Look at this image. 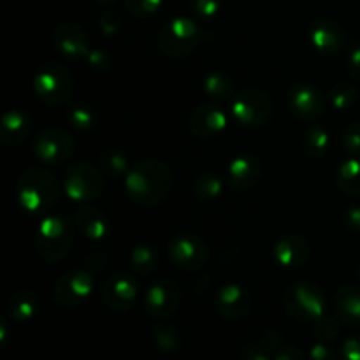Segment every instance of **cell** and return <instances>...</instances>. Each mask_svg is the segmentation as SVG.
I'll return each instance as SVG.
<instances>
[{"instance_id": "4", "label": "cell", "mask_w": 360, "mask_h": 360, "mask_svg": "<svg viewBox=\"0 0 360 360\" xmlns=\"http://www.w3.org/2000/svg\"><path fill=\"white\" fill-rule=\"evenodd\" d=\"M32 88L41 102L46 105H63L74 90L72 74L63 63L49 60L42 63L34 74Z\"/></svg>"}, {"instance_id": "37", "label": "cell", "mask_w": 360, "mask_h": 360, "mask_svg": "<svg viewBox=\"0 0 360 360\" xmlns=\"http://www.w3.org/2000/svg\"><path fill=\"white\" fill-rule=\"evenodd\" d=\"M164 0H125V7L134 16H151L162 7Z\"/></svg>"}, {"instance_id": "21", "label": "cell", "mask_w": 360, "mask_h": 360, "mask_svg": "<svg viewBox=\"0 0 360 360\" xmlns=\"http://www.w3.org/2000/svg\"><path fill=\"white\" fill-rule=\"evenodd\" d=\"M30 116L21 109H11L0 122V143L4 146H20L30 134Z\"/></svg>"}, {"instance_id": "48", "label": "cell", "mask_w": 360, "mask_h": 360, "mask_svg": "<svg viewBox=\"0 0 360 360\" xmlns=\"http://www.w3.org/2000/svg\"><path fill=\"white\" fill-rule=\"evenodd\" d=\"M95 4H98V6H104V7H109L112 6L115 2H118V0H94Z\"/></svg>"}, {"instance_id": "1", "label": "cell", "mask_w": 360, "mask_h": 360, "mask_svg": "<svg viewBox=\"0 0 360 360\" xmlns=\"http://www.w3.org/2000/svg\"><path fill=\"white\" fill-rule=\"evenodd\" d=\"M172 172L160 160H141L125 176L127 195L137 206H157L171 193Z\"/></svg>"}, {"instance_id": "17", "label": "cell", "mask_w": 360, "mask_h": 360, "mask_svg": "<svg viewBox=\"0 0 360 360\" xmlns=\"http://www.w3.org/2000/svg\"><path fill=\"white\" fill-rule=\"evenodd\" d=\"M309 41L313 48L319 53L327 56L338 55L347 46V34L341 28L340 23L329 20V18H320L309 28Z\"/></svg>"}, {"instance_id": "27", "label": "cell", "mask_w": 360, "mask_h": 360, "mask_svg": "<svg viewBox=\"0 0 360 360\" xmlns=\"http://www.w3.org/2000/svg\"><path fill=\"white\" fill-rule=\"evenodd\" d=\"M302 146L304 151L311 158H320L323 155H327L330 148V134L326 127L319 125V123H313L309 125V129L306 130L304 141H302Z\"/></svg>"}, {"instance_id": "41", "label": "cell", "mask_w": 360, "mask_h": 360, "mask_svg": "<svg viewBox=\"0 0 360 360\" xmlns=\"http://www.w3.org/2000/svg\"><path fill=\"white\" fill-rule=\"evenodd\" d=\"M309 360H338V352L326 341H316L309 348Z\"/></svg>"}, {"instance_id": "11", "label": "cell", "mask_w": 360, "mask_h": 360, "mask_svg": "<svg viewBox=\"0 0 360 360\" xmlns=\"http://www.w3.org/2000/svg\"><path fill=\"white\" fill-rule=\"evenodd\" d=\"M179 302H181V290L176 281L167 280V278L151 283L143 295L144 311L155 320L171 319L178 311Z\"/></svg>"}, {"instance_id": "8", "label": "cell", "mask_w": 360, "mask_h": 360, "mask_svg": "<svg viewBox=\"0 0 360 360\" xmlns=\"http://www.w3.org/2000/svg\"><path fill=\"white\" fill-rule=\"evenodd\" d=\"M105 179L98 167L91 164L70 165L63 174V190L67 197L79 204L91 202L104 192Z\"/></svg>"}, {"instance_id": "35", "label": "cell", "mask_w": 360, "mask_h": 360, "mask_svg": "<svg viewBox=\"0 0 360 360\" xmlns=\"http://www.w3.org/2000/svg\"><path fill=\"white\" fill-rule=\"evenodd\" d=\"M95 120H97V115L88 108L77 105V108H72L69 111L70 125L77 130H90L95 125Z\"/></svg>"}, {"instance_id": "39", "label": "cell", "mask_w": 360, "mask_h": 360, "mask_svg": "<svg viewBox=\"0 0 360 360\" xmlns=\"http://www.w3.org/2000/svg\"><path fill=\"white\" fill-rule=\"evenodd\" d=\"M271 352H273V348L266 341H255V343H250L243 348L241 360H274L271 359Z\"/></svg>"}, {"instance_id": "36", "label": "cell", "mask_w": 360, "mask_h": 360, "mask_svg": "<svg viewBox=\"0 0 360 360\" xmlns=\"http://www.w3.org/2000/svg\"><path fill=\"white\" fill-rule=\"evenodd\" d=\"M88 67L97 74H105L112 69V56L105 49H91L86 56Z\"/></svg>"}, {"instance_id": "14", "label": "cell", "mask_w": 360, "mask_h": 360, "mask_svg": "<svg viewBox=\"0 0 360 360\" xmlns=\"http://www.w3.org/2000/svg\"><path fill=\"white\" fill-rule=\"evenodd\" d=\"M288 108L304 122H316L326 115V97L311 83H297L288 91Z\"/></svg>"}, {"instance_id": "20", "label": "cell", "mask_w": 360, "mask_h": 360, "mask_svg": "<svg viewBox=\"0 0 360 360\" xmlns=\"http://www.w3.org/2000/svg\"><path fill=\"white\" fill-rule=\"evenodd\" d=\"M274 260L281 267L287 269H297L302 267L309 259V245L302 236L299 234H287L274 245Z\"/></svg>"}, {"instance_id": "42", "label": "cell", "mask_w": 360, "mask_h": 360, "mask_svg": "<svg viewBox=\"0 0 360 360\" xmlns=\"http://www.w3.org/2000/svg\"><path fill=\"white\" fill-rule=\"evenodd\" d=\"M343 360H360V334L347 338L340 350Z\"/></svg>"}, {"instance_id": "38", "label": "cell", "mask_w": 360, "mask_h": 360, "mask_svg": "<svg viewBox=\"0 0 360 360\" xmlns=\"http://www.w3.org/2000/svg\"><path fill=\"white\" fill-rule=\"evenodd\" d=\"M343 148L352 157L360 155V122L350 123L343 132Z\"/></svg>"}, {"instance_id": "45", "label": "cell", "mask_w": 360, "mask_h": 360, "mask_svg": "<svg viewBox=\"0 0 360 360\" xmlns=\"http://www.w3.org/2000/svg\"><path fill=\"white\" fill-rule=\"evenodd\" d=\"M348 69L354 79L360 81V42L352 48L350 55H348Z\"/></svg>"}, {"instance_id": "30", "label": "cell", "mask_w": 360, "mask_h": 360, "mask_svg": "<svg viewBox=\"0 0 360 360\" xmlns=\"http://www.w3.org/2000/svg\"><path fill=\"white\" fill-rule=\"evenodd\" d=\"M193 192L200 200H214L224 192V179L214 172H202L193 181Z\"/></svg>"}, {"instance_id": "12", "label": "cell", "mask_w": 360, "mask_h": 360, "mask_svg": "<svg viewBox=\"0 0 360 360\" xmlns=\"http://www.w3.org/2000/svg\"><path fill=\"white\" fill-rule=\"evenodd\" d=\"M167 255L178 269L197 271L206 264L210 252L199 236L176 234L169 239Z\"/></svg>"}, {"instance_id": "28", "label": "cell", "mask_w": 360, "mask_h": 360, "mask_svg": "<svg viewBox=\"0 0 360 360\" xmlns=\"http://www.w3.org/2000/svg\"><path fill=\"white\" fill-rule=\"evenodd\" d=\"M98 169L102 171V174L109 176V178H125L130 171V162L122 151L116 150H105L98 155L97 162Z\"/></svg>"}, {"instance_id": "22", "label": "cell", "mask_w": 360, "mask_h": 360, "mask_svg": "<svg viewBox=\"0 0 360 360\" xmlns=\"http://www.w3.org/2000/svg\"><path fill=\"white\" fill-rule=\"evenodd\" d=\"M74 224L79 229L81 234L86 236L91 241H102L111 232V224H109L108 217L102 211L90 206L77 207L74 213Z\"/></svg>"}, {"instance_id": "32", "label": "cell", "mask_w": 360, "mask_h": 360, "mask_svg": "<svg viewBox=\"0 0 360 360\" xmlns=\"http://www.w3.org/2000/svg\"><path fill=\"white\" fill-rule=\"evenodd\" d=\"M359 97V90L352 83H338L330 88L329 102L338 111H345L355 104Z\"/></svg>"}, {"instance_id": "5", "label": "cell", "mask_w": 360, "mask_h": 360, "mask_svg": "<svg viewBox=\"0 0 360 360\" xmlns=\"http://www.w3.org/2000/svg\"><path fill=\"white\" fill-rule=\"evenodd\" d=\"M202 39V30L192 18L178 16L160 28L157 37L158 48L171 58H181L192 53Z\"/></svg>"}, {"instance_id": "2", "label": "cell", "mask_w": 360, "mask_h": 360, "mask_svg": "<svg viewBox=\"0 0 360 360\" xmlns=\"http://www.w3.org/2000/svg\"><path fill=\"white\" fill-rule=\"evenodd\" d=\"M58 183L42 167H28L16 181L18 206L32 217H48L58 202Z\"/></svg>"}, {"instance_id": "33", "label": "cell", "mask_w": 360, "mask_h": 360, "mask_svg": "<svg viewBox=\"0 0 360 360\" xmlns=\"http://www.w3.org/2000/svg\"><path fill=\"white\" fill-rule=\"evenodd\" d=\"M313 334L319 341H326V343H330V341L336 340L340 336V326L334 319H329V316H320L319 320H315L313 323Z\"/></svg>"}, {"instance_id": "25", "label": "cell", "mask_w": 360, "mask_h": 360, "mask_svg": "<svg viewBox=\"0 0 360 360\" xmlns=\"http://www.w3.org/2000/svg\"><path fill=\"white\" fill-rule=\"evenodd\" d=\"M338 188L352 197L360 195V158L350 157L336 171Z\"/></svg>"}, {"instance_id": "16", "label": "cell", "mask_w": 360, "mask_h": 360, "mask_svg": "<svg viewBox=\"0 0 360 360\" xmlns=\"http://www.w3.org/2000/svg\"><path fill=\"white\" fill-rule=\"evenodd\" d=\"M252 294L238 283H229L221 287L214 295V309L227 320H241L252 311Z\"/></svg>"}, {"instance_id": "6", "label": "cell", "mask_w": 360, "mask_h": 360, "mask_svg": "<svg viewBox=\"0 0 360 360\" xmlns=\"http://www.w3.org/2000/svg\"><path fill=\"white\" fill-rule=\"evenodd\" d=\"M283 304L292 319L299 322H315L326 313V295L319 285L299 281L287 288Z\"/></svg>"}, {"instance_id": "29", "label": "cell", "mask_w": 360, "mask_h": 360, "mask_svg": "<svg viewBox=\"0 0 360 360\" xmlns=\"http://www.w3.org/2000/svg\"><path fill=\"white\" fill-rule=\"evenodd\" d=\"M202 88L211 98L225 101V98H231L232 95H234L236 84H234V79H232L229 74L217 70V72H211L204 77Z\"/></svg>"}, {"instance_id": "24", "label": "cell", "mask_w": 360, "mask_h": 360, "mask_svg": "<svg viewBox=\"0 0 360 360\" xmlns=\"http://www.w3.org/2000/svg\"><path fill=\"white\" fill-rule=\"evenodd\" d=\"M39 309H41V301L34 290L16 292L11 295L6 306L7 316L16 323L30 322L34 316H37Z\"/></svg>"}, {"instance_id": "13", "label": "cell", "mask_w": 360, "mask_h": 360, "mask_svg": "<svg viewBox=\"0 0 360 360\" xmlns=\"http://www.w3.org/2000/svg\"><path fill=\"white\" fill-rule=\"evenodd\" d=\"M102 299L111 311L123 313L132 308L139 299V281L136 274L127 271L111 274L102 288Z\"/></svg>"}, {"instance_id": "3", "label": "cell", "mask_w": 360, "mask_h": 360, "mask_svg": "<svg viewBox=\"0 0 360 360\" xmlns=\"http://www.w3.org/2000/svg\"><path fill=\"white\" fill-rule=\"evenodd\" d=\"M74 243L72 224L60 214H49L42 218L35 234V252L44 262H62L69 255Z\"/></svg>"}, {"instance_id": "10", "label": "cell", "mask_w": 360, "mask_h": 360, "mask_svg": "<svg viewBox=\"0 0 360 360\" xmlns=\"http://www.w3.org/2000/svg\"><path fill=\"white\" fill-rule=\"evenodd\" d=\"M94 273L83 269H72L63 273L55 285V301L62 308H77L94 294Z\"/></svg>"}, {"instance_id": "26", "label": "cell", "mask_w": 360, "mask_h": 360, "mask_svg": "<svg viewBox=\"0 0 360 360\" xmlns=\"http://www.w3.org/2000/svg\"><path fill=\"white\" fill-rule=\"evenodd\" d=\"M129 262L136 276H150L157 269L158 253L151 245H137L130 252Z\"/></svg>"}, {"instance_id": "40", "label": "cell", "mask_w": 360, "mask_h": 360, "mask_svg": "<svg viewBox=\"0 0 360 360\" xmlns=\"http://www.w3.org/2000/svg\"><path fill=\"white\" fill-rule=\"evenodd\" d=\"M98 25L105 35H115L122 28V14L115 9L104 11L98 18Z\"/></svg>"}, {"instance_id": "34", "label": "cell", "mask_w": 360, "mask_h": 360, "mask_svg": "<svg viewBox=\"0 0 360 360\" xmlns=\"http://www.w3.org/2000/svg\"><path fill=\"white\" fill-rule=\"evenodd\" d=\"M192 13L200 20H213L221 9V0H188Z\"/></svg>"}, {"instance_id": "44", "label": "cell", "mask_w": 360, "mask_h": 360, "mask_svg": "<svg viewBox=\"0 0 360 360\" xmlns=\"http://www.w3.org/2000/svg\"><path fill=\"white\" fill-rule=\"evenodd\" d=\"M274 360H306V357L294 345H283V347L276 350Z\"/></svg>"}, {"instance_id": "43", "label": "cell", "mask_w": 360, "mask_h": 360, "mask_svg": "<svg viewBox=\"0 0 360 360\" xmlns=\"http://www.w3.org/2000/svg\"><path fill=\"white\" fill-rule=\"evenodd\" d=\"M108 266V255L102 252H94L86 257L84 260V267H86L90 273H101Z\"/></svg>"}, {"instance_id": "47", "label": "cell", "mask_w": 360, "mask_h": 360, "mask_svg": "<svg viewBox=\"0 0 360 360\" xmlns=\"http://www.w3.org/2000/svg\"><path fill=\"white\" fill-rule=\"evenodd\" d=\"M264 341H266V343L269 345L273 350H278V348L283 347V345H281L283 338H281V334L276 333V330H269V333H266V336H264Z\"/></svg>"}, {"instance_id": "19", "label": "cell", "mask_w": 360, "mask_h": 360, "mask_svg": "<svg viewBox=\"0 0 360 360\" xmlns=\"http://www.w3.org/2000/svg\"><path fill=\"white\" fill-rule=\"evenodd\" d=\"M262 178V162L255 155H239L229 164L227 183L238 192H248Z\"/></svg>"}, {"instance_id": "7", "label": "cell", "mask_w": 360, "mask_h": 360, "mask_svg": "<svg viewBox=\"0 0 360 360\" xmlns=\"http://www.w3.org/2000/svg\"><path fill=\"white\" fill-rule=\"evenodd\" d=\"M232 116L246 129H259L273 116V101L257 88H243L232 98Z\"/></svg>"}, {"instance_id": "31", "label": "cell", "mask_w": 360, "mask_h": 360, "mask_svg": "<svg viewBox=\"0 0 360 360\" xmlns=\"http://www.w3.org/2000/svg\"><path fill=\"white\" fill-rule=\"evenodd\" d=\"M153 334V341L162 352H176L179 347H181V336H179L178 329L169 323H157L151 330Z\"/></svg>"}, {"instance_id": "23", "label": "cell", "mask_w": 360, "mask_h": 360, "mask_svg": "<svg viewBox=\"0 0 360 360\" xmlns=\"http://www.w3.org/2000/svg\"><path fill=\"white\" fill-rule=\"evenodd\" d=\"M334 313L345 326H360V288L355 285H343L334 295Z\"/></svg>"}, {"instance_id": "9", "label": "cell", "mask_w": 360, "mask_h": 360, "mask_svg": "<svg viewBox=\"0 0 360 360\" xmlns=\"http://www.w3.org/2000/svg\"><path fill=\"white\" fill-rule=\"evenodd\" d=\"M72 148V137L60 127H46L32 141V151L35 158L48 165H58L69 160Z\"/></svg>"}, {"instance_id": "46", "label": "cell", "mask_w": 360, "mask_h": 360, "mask_svg": "<svg viewBox=\"0 0 360 360\" xmlns=\"http://www.w3.org/2000/svg\"><path fill=\"white\" fill-rule=\"evenodd\" d=\"M345 221L354 231H360V206L348 207L347 213H345Z\"/></svg>"}, {"instance_id": "18", "label": "cell", "mask_w": 360, "mask_h": 360, "mask_svg": "<svg viewBox=\"0 0 360 360\" xmlns=\"http://www.w3.org/2000/svg\"><path fill=\"white\" fill-rule=\"evenodd\" d=\"M53 44L60 55L74 60L86 58L91 51L88 34L76 23H60L53 30Z\"/></svg>"}, {"instance_id": "49", "label": "cell", "mask_w": 360, "mask_h": 360, "mask_svg": "<svg viewBox=\"0 0 360 360\" xmlns=\"http://www.w3.org/2000/svg\"><path fill=\"white\" fill-rule=\"evenodd\" d=\"M359 278H360V266H359Z\"/></svg>"}, {"instance_id": "15", "label": "cell", "mask_w": 360, "mask_h": 360, "mask_svg": "<svg viewBox=\"0 0 360 360\" xmlns=\"http://www.w3.org/2000/svg\"><path fill=\"white\" fill-rule=\"evenodd\" d=\"M227 115L217 104H200L192 111L188 118V129L199 139H213L227 129Z\"/></svg>"}]
</instances>
